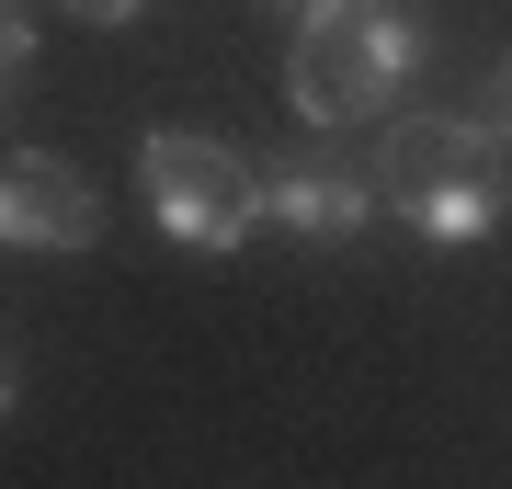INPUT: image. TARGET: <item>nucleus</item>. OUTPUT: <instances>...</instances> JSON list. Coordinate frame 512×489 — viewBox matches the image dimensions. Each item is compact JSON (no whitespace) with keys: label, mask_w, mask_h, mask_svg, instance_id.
<instances>
[{"label":"nucleus","mask_w":512,"mask_h":489,"mask_svg":"<svg viewBox=\"0 0 512 489\" xmlns=\"http://www.w3.org/2000/svg\"><path fill=\"white\" fill-rule=\"evenodd\" d=\"M421 57H433V35H421L410 0H308L296 12V46H285V103L319 137L376 126V114L410 103Z\"/></svg>","instance_id":"1"},{"label":"nucleus","mask_w":512,"mask_h":489,"mask_svg":"<svg viewBox=\"0 0 512 489\" xmlns=\"http://www.w3.org/2000/svg\"><path fill=\"white\" fill-rule=\"evenodd\" d=\"M137 182H148L160 239L194 251V262H217V251H239V239L274 228L262 217V160H239V148L205 137V126H148L137 137Z\"/></svg>","instance_id":"2"},{"label":"nucleus","mask_w":512,"mask_h":489,"mask_svg":"<svg viewBox=\"0 0 512 489\" xmlns=\"http://www.w3.org/2000/svg\"><path fill=\"white\" fill-rule=\"evenodd\" d=\"M92 239H103L92 171H69L57 148H12L0 160V251H92Z\"/></svg>","instance_id":"3"},{"label":"nucleus","mask_w":512,"mask_h":489,"mask_svg":"<svg viewBox=\"0 0 512 489\" xmlns=\"http://www.w3.org/2000/svg\"><path fill=\"white\" fill-rule=\"evenodd\" d=\"M376 171L365 160H262V217H274L285 239H308V251H342V239H365L376 228Z\"/></svg>","instance_id":"4"},{"label":"nucleus","mask_w":512,"mask_h":489,"mask_svg":"<svg viewBox=\"0 0 512 489\" xmlns=\"http://www.w3.org/2000/svg\"><path fill=\"white\" fill-rule=\"evenodd\" d=\"M399 228L421 251H478V239L501 228V160H467V171H433L421 194L399 205Z\"/></svg>","instance_id":"5"},{"label":"nucleus","mask_w":512,"mask_h":489,"mask_svg":"<svg viewBox=\"0 0 512 489\" xmlns=\"http://www.w3.org/2000/svg\"><path fill=\"white\" fill-rule=\"evenodd\" d=\"M0 80H35V0L0 12Z\"/></svg>","instance_id":"6"},{"label":"nucleus","mask_w":512,"mask_h":489,"mask_svg":"<svg viewBox=\"0 0 512 489\" xmlns=\"http://www.w3.org/2000/svg\"><path fill=\"white\" fill-rule=\"evenodd\" d=\"M478 114H490V126H501V148H512V57L490 69V91H478Z\"/></svg>","instance_id":"7"},{"label":"nucleus","mask_w":512,"mask_h":489,"mask_svg":"<svg viewBox=\"0 0 512 489\" xmlns=\"http://www.w3.org/2000/svg\"><path fill=\"white\" fill-rule=\"evenodd\" d=\"M57 12H69V23H137L148 0H57Z\"/></svg>","instance_id":"8"},{"label":"nucleus","mask_w":512,"mask_h":489,"mask_svg":"<svg viewBox=\"0 0 512 489\" xmlns=\"http://www.w3.org/2000/svg\"><path fill=\"white\" fill-rule=\"evenodd\" d=\"M12 410H23V364L0 353V421H12Z\"/></svg>","instance_id":"9"},{"label":"nucleus","mask_w":512,"mask_h":489,"mask_svg":"<svg viewBox=\"0 0 512 489\" xmlns=\"http://www.w3.org/2000/svg\"><path fill=\"white\" fill-rule=\"evenodd\" d=\"M274 12H308V0H274Z\"/></svg>","instance_id":"10"},{"label":"nucleus","mask_w":512,"mask_h":489,"mask_svg":"<svg viewBox=\"0 0 512 489\" xmlns=\"http://www.w3.org/2000/svg\"><path fill=\"white\" fill-rule=\"evenodd\" d=\"M0 91H12V80H0Z\"/></svg>","instance_id":"11"}]
</instances>
